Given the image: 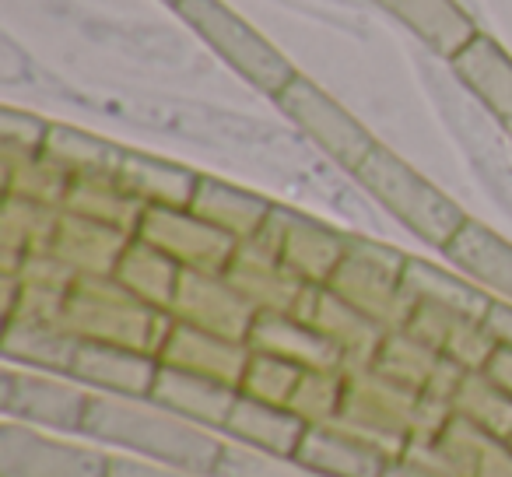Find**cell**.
I'll use <instances>...</instances> for the list:
<instances>
[{
	"label": "cell",
	"instance_id": "obj_1",
	"mask_svg": "<svg viewBox=\"0 0 512 477\" xmlns=\"http://www.w3.org/2000/svg\"><path fill=\"white\" fill-rule=\"evenodd\" d=\"M81 435L92 442H109L141 460L169 463V467L218 474L225 442L218 432L190 425L179 414L165 411L151 397H109L92 393Z\"/></svg>",
	"mask_w": 512,
	"mask_h": 477
},
{
	"label": "cell",
	"instance_id": "obj_2",
	"mask_svg": "<svg viewBox=\"0 0 512 477\" xmlns=\"http://www.w3.org/2000/svg\"><path fill=\"white\" fill-rule=\"evenodd\" d=\"M57 327H64L81 341L116 344V348L144 351V355L158 358L172 316L130 295L116 278L81 274L60 302Z\"/></svg>",
	"mask_w": 512,
	"mask_h": 477
},
{
	"label": "cell",
	"instance_id": "obj_3",
	"mask_svg": "<svg viewBox=\"0 0 512 477\" xmlns=\"http://www.w3.org/2000/svg\"><path fill=\"white\" fill-rule=\"evenodd\" d=\"M351 176L386 214H393L425 246L446 250L449 239L467 225V211L456 200H449L435 183H428L414 165L393 155L386 144H376L372 155Z\"/></svg>",
	"mask_w": 512,
	"mask_h": 477
},
{
	"label": "cell",
	"instance_id": "obj_4",
	"mask_svg": "<svg viewBox=\"0 0 512 477\" xmlns=\"http://www.w3.org/2000/svg\"><path fill=\"white\" fill-rule=\"evenodd\" d=\"M179 18L239 74L242 81L264 95H278L295 78V67L267 36L253 29L246 18L235 15L221 0H176L172 4Z\"/></svg>",
	"mask_w": 512,
	"mask_h": 477
},
{
	"label": "cell",
	"instance_id": "obj_5",
	"mask_svg": "<svg viewBox=\"0 0 512 477\" xmlns=\"http://www.w3.org/2000/svg\"><path fill=\"white\" fill-rule=\"evenodd\" d=\"M404 264L407 253L365 235H348V250L327 288L383 330H404L414 313L411 295L404 292Z\"/></svg>",
	"mask_w": 512,
	"mask_h": 477
},
{
	"label": "cell",
	"instance_id": "obj_6",
	"mask_svg": "<svg viewBox=\"0 0 512 477\" xmlns=\"http://www.w3.org/2000/svg\"><path fill=\"white\" fill-rule=\"evenodd\" d=\"M274 106L299 127L302 137H309V141H313L330 162L341 165L344 172H355L379 144L376 137L365 130V123H358L334 95H327L316 81H309L306 74H295V78L274 95Z\"/></svg>",
	"mask_w": 512,
	"mask_h": 477
},
{
	"label": "cell",
	"instance_id": "obj_7",
	"mask_svg": "<svg viewBox=\"0 0 512 477\" xmlns=\"http://www.w3.org/2000/svg\"><path fill=\"white\" fill-rule=\"evenodd\" d=\"M88 404H92V390L74 383V379L22 369V365H4V376H0V411H4V418L46 428V432L81 435Z\"/></svg>",
	"mask_w": 512,
	"mask_h": 477
},
{
	"label": "cell",
	"instance_id": "obj_8",
	"mask_svg": "<svg viewBox=\"0 0 512 477\" xmlns=\"http://www.w3.org/2000/svg\"><path fill=\"white\" fill-rule=\"evenodd\" d=\"M109 453L53 439L22 421L0 425V477H106Z\"/></svg>",
	"mask_w": 512,
	"mask_h": 477
},
{
	"label": "cell",
	"instance_id": "obj_9",
	"mask_svg": "<svg viewBox=\"0 0 512 477\" xmlns=\"http://www.w3.org/2000/svg\"><path fill=\"white\" fill-rule=\"evenodd\" d=\"M134 235L162 250L165 257H172L183 271L225 274V267L239 250L232 235L197 218L190 207H144Z\"/></svg>",
	"mask_w": 512,
	"mask_h": 477
},
{
	"label": "cell",
	"instance_id": "obj_10",
	"mask_svg": "<svg viewBox=\"0 0 512 477\" xmlns=\"http://www.w3.org/2000/svg\"><path fill=\"white\" fill-rule=\"evenodd\" d=\"M256 239L278 253L281 264L306 285H327L348 250V232H337V228L281 204H274L264 232Z\"/></svg>",
	"mask_w": 512,
	"mask_h": 477
},
{
	"label": "cell",
	"instance_id": "obj_11",
	"mask_svg": "<svg viewBox=\"0 0 512 477\" xmlns=\"http://www.w3.org/2000/svg\"><path fill=\"white\" fill-rule=\"evenodd\" d=\"M404 453L449 477H512V439L481 432L456 414L435 435L411 439Z\"/></svg>",
	"mask_w": 512,
	"mask_h": 477
},
{
	"label": "cell",
	"instance_id": "obj_12",
	"mask_svg": "<svg viewBox=\"0 0 512 477\" xmlns=\"http://www.w3.org/2000/svg\"><path fill=\"white\" fill-rule=\"evenodd\" d=\"M169 316L179 323L207 330V334L246 344L249 327L256 320V309L228 285L225 274L183 271V281H179V292Z\"/></svg>",
	"mask_w": 512,
	"mask_h": 477
},
{
	"label": "cell",
	"instance_id": "obj_13",
	"mask_svg": "<svg viewBox=\"0 0 512 477\" xmlns=\"http://www.w3.org/2000/svg\"><path fill=\"white\" fill-rule=\"evenodd\" d=\"M383 376L397 379L400 386L421 393L428 400H439V404L449 407L453 400V390L460 383V376L467 369L453 365L449 358H442L435 348H428L421 337H414L411 330H390L379 344L376 358H372Z\"/></svg>",
	"mask_w": 512,
	"mask_h": 477
},
{
	"label": "cell",
	"instance_id": "obj_14",
	"mask_svg": "<svg viewBox=\"0 0 512 477\" xmlns=\"http://www.w3.org/2000/svg\"><path fill=\"white\" fill-rule=\"evenodd\" d=\"M225 278L256 313H295L309 288L260 239L239 243L232 264L225 267Z\"/></svg>",
	"mask_w": 512,
	"mask_h": 477
},
{
	"label": "cell",
	"instance_id": "obj_15",
	"mask_svg": "<svg viewBox=\"0 0 512 477\" xmlns=\"http://www.w3.org/2000/svg\"><path fill=\"white\" fill-rule=\"evenodd\" d=\"M299 320H306L316 334H323L337 351L344 355V365L351 362H372L383 344V337L390 330H383L379 323H372L365 313H358L355 306L334 295L327 285H309L302 295L299 309H295Z\"/></svg>",
	"mask_w": 512,
	"mask_h": 477
},
{
	"label": "cell",
	"instance_id": "obj_16",
	"mask_svg": "<svg viewBox=\"0 0 512 477\" xmlns=\"http://www.w3.org/2000/svg\"><path fill=\"white\" fill-rule=\"evenodd\" d=\"M158 376V358L144 351L116 348V344L81 341L74 351L71 379L92 393L109 397H151Z\"/></svg>",
	"mask_w": 512,
	"mask_h": 477
},
{
	"label": "cell",
	"instance_id": "obj_17",
	"mask_svg": "<svg viewBox=\"0 0 512 477\" xmlns=\"http://www.w3.org/2000/svg\"><path fill=\"white\" fill-rule=\"evenodd\" d=\"M158 362L169 365V369L193 372V376L218 379V383H228L239 390V379L249 362V344L228 341V337L207 334L200 327L172 320L169 334H165L162 348H158Z\"/></svg>",
	"mask_w": 512,
	"mask_h": 477
},
{
	"label": "cell",
	"instance_id": "obj_18",
	"mask_svg": "<svg viewBox=\"0 0 512 477\" xmlns=\"http://www.w3.org/2000/svg\"><path fill=\"white\" fill-rule=\"evenodd\" d=\"M456 81L495 116V123L512 134V53L502 43L488 36V32H477L453 60Z\"/></svg>",
	"mask_w": 512,
	"mask_h": 477
},
{
	"label": "cell",
	"instance_id": "obj_19",
	"mask_svg": "<svg viewBox=\"0 0 512 477\" xmlns=\"http://www.w3.org/2000/svg\"><path fill=\"white\" fill-rule=\"evenodd\" d=\"M295 460L323 477H383L393 456L344 425H309Z\"/></svg>",
	"mask_w": 512,
	"mask_h": 477
},
{
	"label": "cell",
	"instance_id": "obj_20",
	"mask_svg": "<svg viewBox=\"0 0 512 477\" xmlns=\"http://www.w3.org/2000/svg\"><path fill=\"white\" fill-rule=\"evenodd\" d=\"M404 330H411L414 337H421L428 348H435L460 369H488V362L498 351L484 320L442 306H414Z\"/></svg>",
	"mask_w": 512,
	"mask_h": 477
},
{
	"label": "cell",
	"instance_id": "obj_21",
	"mask_svg": "<svg viewBox=\"0 0 512 477\" xmlns=\"http://www.w3.org/2000/svg\"><path fill=\"white\" fill-rule=\"evenodd\" d=\"M151 400L162 404L165 411L179 414L183 421H190V425L225 435V421L232 414L235 400H239V390L228 383H218V379L193 376V372L169 369V365L158 362Z\"/></svg>",
	"mask_w": 512,
	"mask_h": 477
},
{
	"label": "cell",
	"instance_id": "obj_22",
	"mask_svg": "<svg viewBox=\"0 0 512 477\" xmlns=\"http://www.w3.org/2000/svg\"><path fill=\"white\" fill-rule=\"evenodd\" d=\"M130 239H134V235L120 232V228L81 218V214L60 207L57 228H53L50 250L46 253L57 257L60 264H67L74 274H102V278H113L116 264H120Z\"/></svg>",
	"mask_w": 512,
	"mask_h": 477
},
{
	"label": "cell",
	"instance_id": "obj_23",
	"mask_svg": "<svg viewBox=\"0 0 512 477\" xmlns=\"http://www.w3.org/2000/svg\"><path fill=\"white\" fill-rule=\"evenodd\" d=\"M442 257L449 260L456 274L470 278L491 299L512 302V243L491 232L488 225L467 218V225L449 239Z\"/></svg>",
	"mask_w": 512,
	"mask_h": 477
},
{
	"label": "cell",
	"instance_id": "obj_24",
	"mask_svg": "<svg viewBox=\"0 0 512 477\" xmlns=\"http://www.w3.org/2000/svg\"><path fill=\"white\" fill-rule=\"evenodd\" d=\"M306 428V421L288 411V407H274L239 393V400H235L232 414L225 421V439L235 442V446L253 449V453L295 460Z\"/></svg>",
	"mask_w": 512,
	"mask_h": 477
},
{
	"label": "cell",
	"instance_id": "obj_25",
	"mask_svg": "<svg viewBox=\"0 0 512 477\" xmlns=\"http://www.w3.org/2000/svg\"><path fill=\"white\" fill-rule=\"evenodd\" d=\"M249 351L278 355L302 369H344V355L295 313H256L246 337Z\"/></svg>",
	"mask_w": 512,
	"mask_h": 477
},
{
	"label": "cell",
	"instance_id": "obj_26",
	"mask_svg": "<svg viewBox=\"0 0 512 477\" xmlns=\"http://www.w3.org/2000/svg\"><path fill=\"white\" fill-rule=\"evenodd\" d=\"M442 60H453L477 36V22L456 0H372Z\"/></svg>",
	"mask_w": 512,
	"mask_h": 477
},
{
	"label": "cell",
	"instance_id": "obj_27",
	"mask_svg": "<svg viewBox=\"0 0 512 477\" xmlns=\"http://www.w3.org/2000/svg\"><path fill=\"white\" fill-rule=\"evenodd\" d=\"M190 211L197 214V218L211 221V225L221 228L225 235H232L235 243H249V239H256V235L264 232L274 204L267 197H260V193L242 190V186L200 172Z\"/></svg>",
	"mask_w": 512,
	"mask_h": 477
},
{
	"label": "cell",
	"instance_id": "obj_28",
	"mask_svg": "<svg viewBox=\"0 0 512 477\" xmlns=\"http://www.w3.org/2000/svg\"><path fill=\"white\" fill-rule=\"evenodd\" d=\"M113 179L148 207H190L200 172L176 162H165V158L144 155V151L123 148L120 162L113 169Z\"/></svg>",
	"mask_w": 512,
	"mask_h": 477
},
{
	"label": "cell",
	"instance_id": "obj_29",
	"mask_svg": "<svg viewBox=\"0 0 512 477\" xmlns=\"http://www.w3.org/2000/svg\"><path fill=\"white\" fill-rule=\"evenodd\" d=\"M78 344L81 337L67 334L57 323L15 320V323H4V330H0V351H4L8 365L53 372V376H67V379H71Z\"/></svg>",
	"mask_w": 512,
	"mask_h": 477
},
{
	"label": "cell",
	"instance_id": "obj_30",
	"mask_svg": "<svg viewBox=\"0 0 512 477\" xmlns=\"http://www.w3.org/2000/svg\"><path fill=\"white\" fill-rule=\"evenodd\" d=\"M113 278L127 288L130 295H137L141 302H148L151 309H162L172 313V302H176L179 281H183V267L172 257H165L162 250H155L144 239H130L127 250H123L120 264H116Z\"/></svg>",
	"mask_w": 512,
	"mask_h": 477
},
{
	"label": "cell",
	"instance_id": "obj_31",
	"mask_svg": "<svg viewBox=\"0 0 512 477\" xmlns=\"http://www.w3.org/2000/svg\"><path fill=\"white\" fill-rule=\"evenodd\" d=\"M404 292L411 295L414 306H442L453 313H467L484 320L491 306V295L477 288L463 274H449L446 267L432 264V260L407 257L404 264Z\"/></svg>",
	"mask_w": 512,
	"mask_h": 477
},
{
	"label": "cell",
	"instance_id": "obj_32",
	"mask_svg": "<svg viewBox=\"0 0 512 477\" xmlns=\"http://www.w3.org/2000/svg\"><path fill=\"white\" fill-rule=\"evenodd\" d=\"M60 207L39 204L29 197L4 193L0 207V228H4V274H15L29 257L50 250L53 228H57Z\"/></svg>",
	"mask_w": 512,
	"mask_h": 477
},
{
	"label": "cell",
	"instance_id": "obj_33",
	"mask_svg": "<svg viewBox=\"0 0 512 477\" xmlns=\"http://www.w3.org/2000/svg\"><path fill=\"white\" fill-rule=\"evenodd\" d=\"M144 207L148 204H141L134 193L123 190L113 176H71L64 193V211L102 221V225H113L127 235L137 232Z\"/></svg>",
	"mask_w": 512,
	"mask_h": 477
},
{
	"label": "cell",
	"instance_id": "obj_34",
	"mask_svg": "<svg viewBox=\"0 0 512 477\" xmlns=\"http://www.w3.org/2000/svg\"><path fill=\"white\" fill-rule=\"evenodd\" d=\"M449 411L477 425L481 432L512 439V393L488 369L463 372L453 390V400H449Z\"/></svg>",
	"mask_w": 512,
	"mask_h": 477
},
{
	"label": "cell",
	"instance_id": "obj_35",
	"mask_svg": "<svg viewBox=\"0 0 512 477\" xmlns=\"http://www.w3.org/2000/svg\"><path fill=\"white\" fill-rule=\"evenodd\" d=\"M120 144L102 141L95 134H85L78 127H64L53 123L50 137H46L43 155L57 162L71 176H113L116 162H120Z\"/></svg>",
	"mask_w": 512,
	"mask_h": 477
},
{
	"label": "cell",
	"instance_id": "obj_36",
	"mask_svg": "<svg viewBox=\"0 0 512 477\" xmlns=\"http://www.w3.org/2000/svg\"><path fill=\"white\" fill-rule=\"evenodd\" d=\"M67 183H71V172H64L46 155H8L4 151V193L64 207Z\"/></svg>",
	"mask_w": 512,
	"mask_h": 477
},
{
	"label": "cell",
	"instance_id": "obj_37",
	"mask_svg": "<svg viewBox=\"0 0 512 477\" xmlns=\"http://www.w3.org/2000/svg\"><path fill=\"white\" fill-rule=\"evenodd\" d=\"M344 404V369H306L295 386L288 411L306 425H334Z\"/></svg>",
	"mask_w": 512,
	"mask_h": 477
},
{
	"label": "cell",
	"instance_id": "obj_38",
	"mask_svg": "<svg viewBox=\"0 0 512 477\" xmlns=\"http://www.w3.org/2000/svg\"><path fill=\"white\" fill-rule=\"evenodd\" d=\"M302 372H306L302 365L285 362V358H278V355L249 351L246 372H242V379H239V393L242 397L264 400V404H274V407H288Z\"/></svg>",
	"mask_w": 512,
	"mask_h": 477
},
{
	"label": "cell",
	"instance_id": "obj_39",
	"mask_svg": "<svg viewBox=\"0 0 512 477\" xmlns=\"http://www.w3.org/2000/svg\"><path fill=\"white\" fill-rule=\"evenodd\" d=\"M218 477H323L316 470L302 467L299 460H281V456L253 453L246 446L225 442V453L218 463Z\"/></svg>",
	"mask_w": 512,
	"mask_h": 477
},
{
	"label": "cell",
	"instance_id": "obj_40",
	"mask_svg": "<svg viewBox=\"0 0 512 477\" xmlns=\"http://www.w3.org/2000/svg\"><path fill=\"white\" fill-rule=\"evenodd\" d=\"M53 123L22 109H0V144L8 155H43Z\"/></svg>",
	"mask_w": 512,
	"mask_h": 477
},
{
	"label": "cell",
	"instance_id": "obj_41",
	"mask_svg": "<svg viewBox=\"0 0 512 477\" xmlns=\"http://www.w3.org/2000/svg\"><path fill=\"white\" fill-rule=\"evenodd\" d=\"M106 477H218V474L169 467V463L141 460V456H109V474Z\"/></svg>",
	"mask_w": 512,
	"mask_h": 477
},
{
	"label": "cell",
	"instance_id": "obj_42",
	"mask_svg": "<svg viewBox=\"0 0 512 477\" xmlns=\"http://www.w3.org/2000/svg\"><path fill=\"white\" fill-rule=\"evenodd\" d=\"M484 327H488V334L495 337L498 348L512 351V302L491 299L488 313H484Z\"/></svg>",
	"mask_w": 512,
	"mask_h": 477
},
{
	"label": "cell",
	"instance_id": "obj_43",
	"mask_svg": "<svg viewBox=\"0 0 512 477\" xmlns=\"http://www.w3.org/2000/svg\"><path fill=\"white\" fill-rule=\"evenodd\" d=\"M383 477H449V474H442V470H435V467H428V463L414 460V456L400 453L390 460V467L383 470Z\"/></svg>",
	"mask_w": 512,
	"mask_h": 477
},
{
	"label": "cell",
	"instance_id": "obj_44",
	"mask_svg": "<svg viewBox=\"0 0 512 477\" xmlns=\"http://www.w3.org/2000/svg\"><path fill=\"white\" fill-rule=\"evenodd\" d=\"M488 372L498 379V383L505 386V390L512 393V351L498 348V351H495V358H491V362H488Z\"/></svg>",
	"mask_w": 512,
	"mask_h": 477
},
{
	"label": "cell",
	"instance_id": "obj_45",
	"mask_svg": "<svg viewBox=\"0 0 512 477\" xmlns=\"http://www.w3.org/2000/svg\"><path fill=\"white\" fill-rule=\"evenodd\" d=\"M165 4H169V8H172V4H176V0H165Z\"/></svg>",
	"mask_w": 512,
	"mask_h": 477
}]
</instances>
